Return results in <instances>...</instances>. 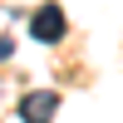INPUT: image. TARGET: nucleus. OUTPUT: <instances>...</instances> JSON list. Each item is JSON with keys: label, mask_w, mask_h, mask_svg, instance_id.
<instances>
[{"label": "nucleus", "mask_w": 123, "mask_h": 123, "mask_svg": "<svg viewBox=\"0 0 123 123\" xmlns=\"http://www.w3.org/2000/svg\"><path fill=\"white\" fill-rule=\"evenodd\" d=\"M64 30H69V15H64V5H54V0H44V5L30 15V35H35L39 44H59Z\"/></svg>", "instance_id": "f257e3e1"}, {"label": "nucleus", "mask_w": 123, "mask_h": 123, "mask_svg": "<svg viewBox=\"0 0 123 123\" xmlns=\"http://www.w3.org/2000/svg\"><path fill=\"white\" fill-rule=\"evenodd\" d=\"M54 113H59V94L54 89H35V94L20 98V118L25 123H54Z\"/></svg>", "instance_id": "f03ea898"}, {"label": "nucleus", "mask_w": 123, "mask_h": 123, "mask_svg": "<svg viewBox=\"0 0 123 123\" xmlns=\"http://www.w3.org/2000/svg\"><path fill=\"white\" fill-rule=\"evenodd\" d=\"M5 54H10V39H0V59H5Z\"/></svg>", "instance_id": "7ed1b4c3"}]
</instances>
